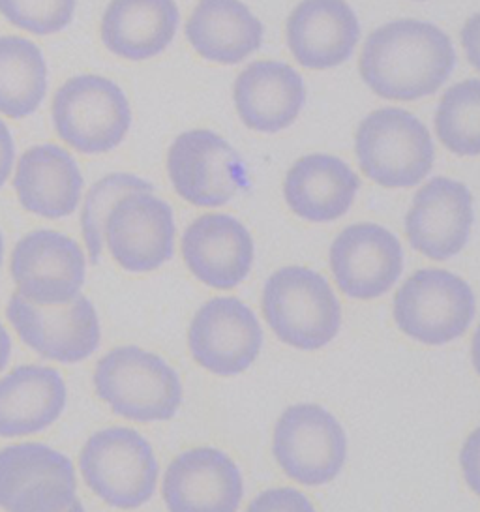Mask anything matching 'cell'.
<instances>
[{"label":"cell","mask_w":480,"mask_h":512,"mask_svg":"<svg viewBox=\"0 0 480 512\" xmlns=\"http://www.w3.org/2000/svg\"><path fill=\"white\" fill-rule=\"evenodd\" d=\"M188 347L201 368L214 376L242 374L254 364L263 331L254 310L235 297L205 302L188 329Z\"/></svg>","instance_id":"obj_14"},{"label":"cell","mask_w":480,"mask_h":512,"mask_svg":"<svg viewBox=\"0 0 480 512\" xmlns=\"http://www.w3.org/2000/svg\"><path fill=\"white\" fill-rule=\"evenodd\" d=\"M92 383L98 398L126 421H169L182 404L177 370L160 355L137 346L105 353L94 368Z\"/></svg>","instance_id":"obj_2"},{"label":"cell","mask_w":480,"mask_h":512,"mask_svg":"<svg viewBox=\"0 0 480 512\" xmlns=\"http://www.w3.org/2000/svg\"><path fill=\"white\" fill-rule=\"evenodd\" d=\"M51 117L68 147L98 156L117 149L132 126V107L111 79L92 74L68 79L55 92Z\"/></svg>","instance_id":"obj_6"},{"label":"cell","mask_w":480,"mask_h":512,"mask_svg":"<svg viewBox=\"0 0 480 512\" xmlns=\"http://www.w3.org/2000/svg\"><path fill=\"white\" fill-rule=\"evenodd\" d=\"M2 259H4V237H2V231H0V267H2Z\"/></svg>","instance_id":"obj_36"},{"label":"cell","mask_w":480,"mask_h":512,"mask_svg":"<svg viewBox=\"0 0 480 512\" xmlns=\"http://www.w3.org/2000/svg\"><path fill=\"white\" fill-rule=\"evenodd\" d=\"M394 321L411 340L445 346L471 327L477 302L471 286L454 272L420 269L394 295Z\"/></svg>","instance_id":"obj_7"},{"label":"cell","mask_w":480,"mask_h":512,"mask_svg":"<svg viewBox=\"0 0 480 512\" xmlns=\"http://www.w3.org/2000/svg\"><path fill=\"white\" fill-rule=\"evenodd\" d=\"M134 192H154L149 181L132 173H111L90 186L81 211V233L90 263H100L105 248V222L115 203Z\"/></svg>","instance_id":"obj_28"},{"label":"cell","mask_w":480,"mask_h":512,"mask_svg":"<svg viewBox=\"0 0 480 512\" xmlns=\"http://www.w3.org/2000/svg\"><path fill=\"white\" fill-rule=\"evenodd\" d=\"M10 355H12V338L6 331V327L0 323V372L8 366Z\"/></svg>","instance_id":"obj_34"},{"label":"cell","mask_w":480,"mask_h":512,"mask_svg":"<svg viewBox=\"0 0 480 512\" xmlns=\"http://www.w3.org/2000/svg\"><path fill=\"white\" fill-rule=\"evenodd\" d=\"M456 61L447 32L428 21L396 19L368 36L360 53L359 72L377 96L415 102L439 91Z\"/></svg>","instance_id":"obj_1"},{"label":"cell","mask_w":480,"mask_h":512,"mask_svg":"<svg viewBox=\"0 0 480 512\" xmlns=\"http://www.w3.org/2000/svg\"><path fill=\"white\" fill-rule=\"evenodd\" d=\"M254 239L248 227L229 214H203L182 235L188 271L212 289L242 284L254 265Z\"/></svg>","instance_id":"obj_18"},{"label":"cell","mask_w":480,"mask_h":512,"mask_svg":"<svg viewBox=\"0 0 480 512\" xmlns=\"http://www.w3.org/2000/svg\"><path fill=\"white\" fill-rule=\"evenodd\" d=\"M68 389L59 370L25 364L0 377V437L32 436L59 421Z\"/></svg>","instance_id":"obj_23"},{"label":"cell","mask_w":480,"mask_h":512,"mask_svg":"<svg viewBox=\"0 0 480 512\" xmlns=\"http://www.w3.org/2000/svg\"><path fill=\"white\" fill-rule=\"evenodd\" d=\"M105 246L120 269L147 274L175 252V216L169 203L152 192L122 197L105 222Z\"/></svg>","instance_id":"obj_13"},{"label":"cell","mask_w":480,"mask_h":512,"mask_svg":"<svg viewBox=\"0 0 480 512\" xmlns=\"http://www.w3.org/2000/svg\"><path fill=\"white\" fill-rule=\"evenodd\" d=\"M287 47L308 70L349 61L360 40L359 17L345 0H302L287 17Z\"/></svg>","instance_id":"obj_19"},{"label":"cell","mask_w":480,"mask_h":512,"mask_svg":"<svg viewBox=\"0 0 480 512\" xmlns=\"http://www.w3.org/2000/svg\"><path fill=\"white\" fill-rule=\"evenodd\" d=\"M473 222V196L464 182L434 177L413 197L405 214V233L413 250L434 261H447L464 250Z\"/></svg>","instance_id":"obj_16"},{"label":"cell","mask_w":480,"mask_h":512,"mask_svg":"<svg viewBox=\"0 0 480 512\" xmlns=\"http://www.w3.org/2000/svg\"><path fill=\"white\" fill-rule=\"evenodd\" d=\"M272 452L291 481L323 486L334 481L347 460L342 424L317 404L287 407L274 426Z\"/></svg>","instance_id":"obj_8"},{"label":"cell","mask_w":480,"mask_h":512,"mask_svg":"<svg viewBox=\"0 0 480 512\" xmlns=\"http://www.w3.org/2000/svg\"><path fill=\"white\" fill-rule=\"evenodd\" d=\"M435 132L456 156H480V79L452 85L435 111Z\"/></svg>","instance_id":"obj_27"},{"label":"cell","mask_w":480,"mask_h":512,"mask_svg":"<svg viewBox=\"0 0 480 512\" xmlns=\"http://www.w3.org/2000/svg\"><path fill=\"white\" fill-rule=\"evenodd\" d=\"M72 460L44 443L0 449V509L12 512L75 511Z\"/></svg>","instance_id":"obj_9"},{"label":"cell","mask_w":480,"mask_h":512,"mask_svg":"<svg viewBox=\"0 0 480 512\" xmlns=\"http://www.w3.org/2000/svg\"><path fill=\"white\" fill-rule=\"evenodd\" d=\"M10 271L23 299L60 306L74 301L85 286L87 256L68 235L38 229L15 244Z\"/></svg>","instance_id":"obj_12"},{"label":"cell","mask_w":480,"mask_h":512,"mask_svg":"<svg viewBox=\"0 0 480 512\" xmlns=\"http://www.w3.org/2000/svg\"><path fill=\"white\" fill-rule=\"evenodd\" d=\"M460 467L469 490L480 497V426L465 439L460 451Z\"/></svg>","instance_id":"obj_31"},{"label":"cell","mask_w":480,"mask_h":512,"mask_svg":"<svg viewBox=\"0 0 480 512\" xmlns=\"http://www.w3.org/2000/svg\"><path fill=\"white\" fill-rule=\"evenodd\" d=\"M15 164V143L10 128L0 121V188L8 181Z\"/></svg>","instance_id":"obj_33"},{"label":"cell","mask_w":480,"mask_h":512,"mask_svg":"<svg viewBox=\"0 0 480 512\" xmlns=\"http://www.w3.org/2000/svg\"><path fill=\"white\" fill-rule=\"evenodd\" d=\"M359 188V175L342 158L315 152L299 158L287 171L284 197L302 220L327 224L349 212Z\"/></svg>","instance_id":"obj_21"},{"label":"cell","mask_w":480,"mask_h":512,"mask_svg":"<svg viewBox=\"0 0 480 512\" xmlns=\"http://www.w3.org/2000/svg\"><path fill=\"white\" fill-rule=\"evenodd\" d=\"M355 154L362 173L383 188H413L435 162L434 139L419 117L400 107H381L360 122Z\"/></svg>","instance_id":"obj_4"},{"label":"cell","mask_w":480,"mask_h":512,"mask_svg":"<svg viewBox=\"0 0 480 512\" xmlns=\"http://www.w3.org/2000/svg\"><path fill=\"white\" fill-rule=\"evenodd\" d=\"M263 317L280 342L300 351L329 346L342 325V306L329 280L306 267H284L263 287Z\"/></svg>","instance_id":"obj_3"},{"label":"cell","mask_w":480,"mask_h":512,"mask_svg":"<svg viewBox=\"0 0 480 512\" xmlns=\"http://www.w3.org/2000/svg\"><path fill=\"white\" fill-rule=\"evenodd\" d=\"M169 511H237L244 482L237 464L220 449L195 447L180 452L162 482Z\"/></svg>","instance_id":"obj_17"},{"label":"cell","mask_w":480,"mask_h":512,"mask_svg":"<svg viewBox=\"0 0 480 512\" xmlns=\"http://www.w3.org/2000/svg\"><path fill=\"white\" fill-rule=\"evenodd\" d=\"M167 175L175 192L201 209L224 207L246 182L239 152L210 130H190L173 141Z\"/></svg>","instance_id":"obj_10"},{"label":"cell","mask_w":480,"mask_h":512,"mask_svg":"<svg viewBox=\"0 0 480 512\" xmlns=\"http://www.w3.org/2000/svg\"><path fill=\"white\" fill-rule=\"evenodd\" d=\"M79 469L96 496L124 511L149 503L160 475L149 441L124 426L92 434L79 454Z\"/></svg>","instance_id":"obj_5"},{"label":"cell","mask_w":480,"mask_h":512,"mask_svg":"<svg viewBox=\"0 0 480 512\" xmlns=\"http://www.w3.org/2000/svg\"><path fill=\"white\" fill-rule=\"evenodd\" d=\"M233 100L240 121L259 134L289 128L306 104V87L299 72L278 61H255L240 72Z\"/></svg>","instance_id":"obj_20"},{"label":"cell","mask_w":480,"mask_h":512,"mask_svg":"<svg viewBox=\"0 0 480 512\" xmlns=\"http://www.w3.org/2000/svg\"><path fill=\"white\" fill-rule=\"evenodd\" d=\"M47 94V62L42 49L19 36L0 38V115L25 119Z\"/></svg>","instance_id":"obj_26"},{"label":"cell","mask_w":480,"mask_h":512,"mask_svg":"<svg viewBox=\"0 0 480 512\" xmlns=\"http://www.w3.org/2000/svg\"><path fill=\"white\" fill-rule=\"evenodd\" d=\"M330 271L349 299L372 301L389 293L404 271V248L377 224L345 227L330 246Z\"/></svg>","instance_id":"obj_15"},{"label":"cell","mask_w":480,"mask_h":512,"mask_svg":"<svg viewBox=\"0 0 480 512\" xmlns=\"http://www.w3.org/2000/svg\"><path fill=\"white\" fill-rule=\"evenodd\" d=\"M179 23L175 0H111L100 23V38L115 57L147 61L171 46Z\"/></svg>","instance_id":"obj_24"},{"label":"cell","mask_w":480,"mask_h":512,"mask_svg":"<svg viewBox=\"0 0 480 512\" xmlns=\"http://www.w3.org/2000/svg\"><path fill=\"white\" fill-rule=\"evenodd\" d=\"M14 190L21 207L47 220L72 216L83 192V175L74 156L59 145H36L15 169Z\"/></svg>","instance_id":"obj_22"},{"label":"cell","mask_w":480,"mask_h":512,"mask_svg":"<svg viewBox=\"0 0 480 512\" xmlns=\"http://www.w3.org/2000/svg\"><path fill=\"white\" fill-rule=\"evenodd\" d=\"M75 14V0H0V16L15 29L51 36L64 31Z\"/></svg>","instance_id":"obj_29"},{"label":"cell","mask_w":480,"mask_h":512,"mask_svg":"<svg viewBox=\"0 0 480 512\" xmlns=\"http://www.w3.org/2000/svg\"><path fill=\"white\" fill-rule=\"evenodd\" d=\"M415 2H424V0H415Z\"/></svg>","instance_id":"obj_37"},{"label":"cell","mask_w":480,"mask_h":512,"mask_svg":"<svg viewBox=\"0 0 480 512\" xmlns=\"http://www.w3.org/2000/svg\"><path fill=\"white\" fill-rule=\"evenodd\" d=\"M471 361H473L475 372L480 376V325L471 340Z\"/></svg>","instance_id":"obj_35"},{"label":"cell","mask_w":480,"mask_h":512,"mask_svg":"<svg viewBox=\"0 0 480 512\" xmlns=\"http://www.w3.org/2000/svg\"><path fill=\"white\" fill-rule=\"evenodd\" d=\"M6 317L21 342L47 361L77 364L87 361L100 346L98 312L83 295L68 304L40 306L15 293L6 306Z\"/></svg>","instance_id":"obj_11"},{"label":"cell","mask_w":480,"mask_h":512,"mask_svg":"<svg viewBox=\"0 0 480 512\" xmlns=\"http://www.w3.org/2000/svg\"><path fill=\"white\" fill-rule=\"evenodd\" d=\"M250 511H314V505L299 490L274 488L255 497Z\"/></svg>","instance_id":"obj_30"},{"label":"cell","mask_w":480,"mask_h":512,"mask_svg":"<svg viewBox=\"0 0 480 512\" xmlns=\"http://www.w3.org/2000/svg\"><path fill=\"white\" fill-rule=\"evenodd\" d=\"M263 23L240 0H199L186 21V40L205 61L233 66L263 44Z\"/></svg>","instance_id":"obj_25"},{"label":"cell","mask_w":480,"mask_h":512,"mask_svg":"<svg viewBox=\"0 0 480 512\" xmlns=\"http://www.w3.org/2000/svg\"><path fill=\"white\" fill-rule=\"evenodd\" d=\"M460 42L464 47L467 61L477 72H480V12L465 21L460 32Z\"/></svg>","instance_id":"obj_32"}]
</instances>
